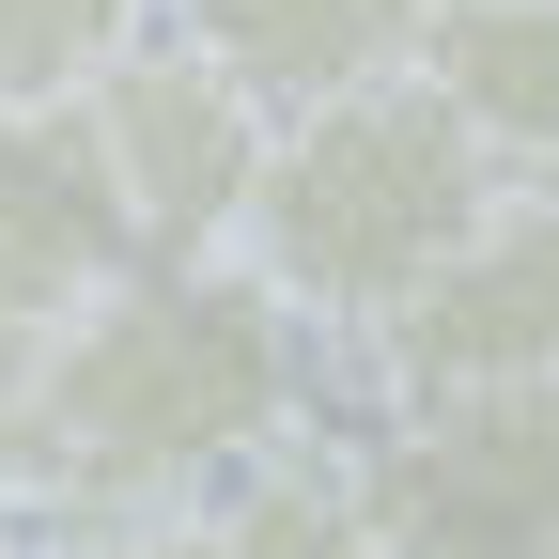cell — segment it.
Instances as JSON below:
<instances>
[{"instance_id": "6da1fadb", "label": "cell", "mask_w": 559, "mask_h": 559, "mask_svg": "<svg viewBox=\"0 0 559 559\" xmlns=\"http://www.w3.org/2000/svg\"><path fill=\"white\" fill-rule=\"evenodd\" d=\"M296 419H311V326L234 249H140L47 326L16 419H0V498L62 528L202 513Z\"/></svg>"}, {"instance_id": "8992f818", "label": "cell", "mask_w": 559, "mask_h": 559, "mask_svg": "<svg viewBox=\"0 0 559 559\" xmlns=\"http://www.w3.org/2000/svg\"><path fill=\"white\" fill-rule=\"evenodd\" d=\"M109 264H140V218H124L109 171H94L79 94H62V109H0V326L47 342Z\"/></svg>"}, {"instance_id": "8fae6325", "label": "cell", "mask_w": 559, "mask_h": 559, "mask_svg": "<svg viewBox=\"0 0 559 559\" xmlns=\"http://www.w3.org/2000/svg\"><path fill=\"white\" fill-rule=\"evenodd\" d=\"M47 559H218L202 513H109V528H62Z\"/></svg>"}, {"instance_id": "30bf717a", "label": "cell", "mask_w": 559, "mask_h": 559, "mask_svg": "<svg viewBox=\"0 0 559 559\" xmlns=\"http://www.w3.org/2000/svg\"><path fill=\"white\" fill-rule=\"evenodd\" d=\"M124 32H156V0H0V109H62Z\"/></svg>"}, {"instance_id": "ba28073f", "label": "cell", "mask_w": 559, "mask_h": 559, "mask_svg": "<svg viewBox=\"0 0 559 559\" xmlns=\"http://www.w3.org/2000/svg\"><path fill=\"white\" fill-rule=\"evenodd\" d=\"M156 16L234 62L264 109H311V94H358V79H404V47L436 0H156Z\"/></svg>"}, {"instance_id": "5b68a950", "label": "cell", "mask_w": 559, "mask_h": 559, "mask_svg": "<svg viewBox=\"0 0 559 559\" xmlns=\"http://www.w3.org/2000/svg\"><path fill=\"white\" fill-rule=\"evenodd\" d=\"M358 342H373L389 404H436V389H559V187H498Z\"/></svg>"}, {"instance_id": "9c48e42d", "label": "cell", "mask_w": 559, "mask_h": 559, "mask_svg": "<svg viewBox=\"0 0 559 559\" xmlns=\"http://www.w3.org/2000/svg\"><path fill=\"white\" fill-rule=\"evenodd\" d=\"M218 559H373V513H358V466L311 451V436H264L218 498H202Z\"/></svg>"}, {"instance_id": "52a82bcc", "label": "cell", "mask_w": 559, "mask_h": 559, "mask_svg": "<svg viewBox=\"0 0 559 559\" xmlns=\"http://www.w3.org/2000/svg\"><path fill=\"white\" fill-rule=\"evenodd\" d=\"M404 79L513 187H559V0H436L419 47H404Z\"/></svg>"}, {"instance_id": "277c9868", "label": "cell", "mask_w": 559, "mask_h": 559, "mask_svg": "<svg viewBox=\"0 0 559 559\" xmlns=\"http://www.w3.org/2000/svg\"><path fill=\"white\" fill-rule=\"evenodd\" d=\"M79 124H94V171H109V202L140 218V249H234V202L264 171V124L280 109L156 16V32H124L94 79H79Z\"/></svg>"}, {"instance_id": "7a4b0ae2", "label": "cell", "mask_w": 559, "mask_h": 559, "mask_svg": "<svg viewBox=\"0 0 559 559\" xmlns=\"http://www.w3.org/2000/svg\"><path fill=\"white\" fill-rule=\"evenodd\" d=\"M513 171L419 94V79H358L264 124V171L234 202V264L264 280L296 326H373L419 264H436Z\"/></svg>"}, {"instance_id": "3957f363", "label": "cell", "mask_w": 559, "mask_h": 559, "mask_svg": "<svg viewBox=\"0 0 559 559\" xmlns=\"http://www.w3.org/2000/svg\"><path fill=\"white\" fill-rule=\"evenodd\" d=\"M373 559H559V389H436L358 451Z\"/></svg>"}, {"instance_id": "7c38bea8", "label": "cell", "mask_w": 559, "mask_h": 559, "mask_svg": "<svg viewBox=\"0 0 559 559\" xmlns=\"http://www.w3.org/2000/svg\"><path fill=\"white\" fill-rule=\"evenodd\" d=\"M0 559H16V544H0Z\"/></svg>"}]
</instances>
